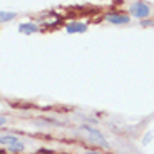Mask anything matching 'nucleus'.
Here are the masks:
<instances>
[{
  "label": "nucleus",
  "instance_id": "nucleus-1",
  "mask_svg": "<svg viewBox=\"0 0 154 154\" xmlns=\"http://www.w3.org/2000/svg\"><path fill=\"white\" fill-rule=\"evenodd\" d=\"M79 132H82V134L89 139V143L97 144V146H100V147L109 149V143L106 141L104 134H102L100 131H97L96 127H91V126H85V124H84V126L79 127Z\"/></svg>",
  "mask_w": 154,
  "mask_h": 154
},
{
  "label": "nucleus",
  "instance_id": "nucleus-2",
  "mask_svg": "<svg viewBox=\"0 0 154 154\" xmlns=\"http://www.w3.org/2000/svg\"><path fill=\"white\" fill-rule=\"evenodd\" d=\"M151 14V8L147 4H144V2H134V4L131 5V15L136 17V19H144V17H147Z\"/></svg>",
  "mask_w": 154,
  "mask_h": 154
},
{
  "label": "nucleus",
  "instance_id": "nucleus-3",
  "mask_svg": "<svg viewBox=\"0 0 154 154\" xmlns=\"http://www.w3.org/2000/svg\"><path fill=\"white\" fill-rule=\"evenodd\" d=\"M106 20L109 23H114V25H126V23H129V15H126V14H107Z\"/></svg>",
  "mask_w": 154,
  "mask_h": 154
},
{
  "label": "nucleus",
  "instance_id": "nucleus-4",
  "mask_svg": "<svg viewBox=\"0 0 154 154\" xmlns=\"http://www.w3.org/2000/svg\"><path fill=\"white\" fill-rule=\"evenodd\" d=\"M85 30H87V25L82 22H69L66 25L67 34H84Z\"/></svg>",
  "mask_w": 154,
  "mask_h": 154
},
{
  "label": "nucleus",
  "instance_id": "nucleus-5",
  "mask_svg": "<svg viewBox=\"0 0 154 154\" xmlns=\"http://www.w3.org/2000/svg\"><path fill=\"white\" fill-rule=\"evenodd\" d=\"M19 32L20 34H25V35H32V34H37L38 32V25L34 22H23L19 25Z\"/></svg>",
  "mask_w": 154,
  "mask_h": 154
},
{
  "label": "nucleus",
  "instance_id": "nucleus-6",
  "mask_svg": "<svg viewBox=\"0 0 154 154\" xmlns=\"http://www.w3.org/2000/svg\"><path fill=\"white\" fill-rule=\"evenodd\" d=\"M20 139L17 137V136H14V134H0V144L2 146H5V147H8V146H12V144H15V143H19Z\"/></svg>",
  "mask_w": 154,
  "mask_h": 154
},
{
  "label": "nucleus",
  "instance_id": "nucleus-7",
  "mask_svg": "<svg viewBox=\"0 0 154 154\" xmlns=\"http://www.w3.org/2000/svg\"><path fill=\"white\" fill-rule=\"evenodd\" d=\"M15 17H17L15 12H4V10H0V23L10 22V20H14Z\"/></svg>",
  "mask_w": 154,
  "mask_h": 154
},
{
  "label": "nucleus",
  "instance_id": "nucleus-8",
  "mask_svg": "<svg viewBox=\"0 0 154 154\" xmlns=\"http://www.w3.org/2000/svg\"><path fill=\"white\" fill-rule=\"evenodd\" d=\"M7 149L10 151V152H14V154H19V152H23L25 146H23L22 141H19V143H15V144H12V146H8Z\"/></svg>",
  "mask_w": 154,
  "mask_h": 154
},
{
  "label": "nucleus",
  "instance_id": "nucleus-9",
  "mask_svg": "<svg viewBox=\"0 0 154 154\" xmlns=\"http://www.w3.org/2000/svg\"><path fill=\"white\" fill-rule=\"evenodd\" d=\"M7 124V117L5 116H0V126H5Z\"/></svg>",
  "mask_w": 154,
  "mask_h": 154
},
{
  "label": "nucleus",
  "instance_id": "nucleus-10",
  "mask_svg": "<svg viewBox=\"0 0 154 154\" xmlns=\"http://www.w3.org/2000/svg\"><path fill=\"white\" fill-rule=\"evenodd\" d=\"M37 154H52V151H49V149H40Z\"/></svg>",
  "mask_w": 154,
  "mask_h": 154
},
{
  "label": "nucleus",
  "instance_id": "nucleus-11",
  "mask_svg": "<svg viewBox=\"0 0 154 154\" xmlns=\"http://www.w3.org/2000/svg\"><path fill=\"white\" fill-rule=\"evenodd\" d=\"M85 154H102V152H99V151H87Z\"/></svg>",
  "mask_w": 154,
  "mask_h": 154
},
{
  "label": "nucleus",
  "instance_id": "nucleus-12",
  "mask_svg": "<svg viewBox=\"0 0 154 154\" xmlns=\"http://www.w3.org/2000/svg\"><path fill=\"white\" fill-rule=\"evenodd\" d=\"M62 154H66V152H62Z\"/></svg>",
  "mask_w": 154,
  "mask_h": 154
}]
</instances>
